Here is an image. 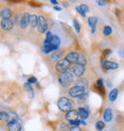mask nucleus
Listing matches in <instances>:
<instances>
[{
  "mask_svg": "<svg viewBox=\"0 0 124 131\" xmlns=\"http://www.w3.org/2000/svg\"><path fill=\"white\" fill-rule=\"evenodd\" d=\"M7 114L6 113H0V120H2L3 118H7Z\"/></svg>",
  "mask_w": 124,
  "mask_h": 131,
  "instance_id": "nucleus-32",
  "label": "nucleus"
},
{
  "mask_svg": "<svg viewBox=\"0 0 124 131\" xmlns=\"http://www.w3.org/2000/svg\"><path fill=\"white\" fill-rule=\"evenodd\" d=\"M96 3L98 4L99 6H104L106 4V0H95Z\"/></svg>",
  "mask_w": 124,
  "mask_h": 131,
  "instance_id": "nucleus-28",
  "label": "nucleus"
},
{
  "mask_svg": "<svg viewBox=\"0 0 124 131\" xmlns=\"http://www.w3.org/2000/svg\"><path fill=\"white\" fill-rule=\"evenodd\" d=\"M77 63H78V64H81V65H85V64H86V58H85V57H84L83 55L78 56Z\"/></svg>",
  "mask_w": 124,
  "mask_h": 131,
  "instance_id": "nucleus-24",
  "label": "nucleus"
},
{
  "mask_svg": "<svg viewBox=\"0 0 124 131\" xmlns=\"http://www.w3.org/2000/svg\"><path fill=\"white\" fill-rule=\"evenodd\" d=\"M30 25L32 26V27H35V26L38 25V17H37V15H33L30 16Z\"/></svg>",
  "mask_w": 124,
  "mask_h": 131,
  "instance_id": "nucleus-18",
  "label": "nucleus"
},
{
  "mask_svg": "<svg viewBox=\"0 0 124 131\" xmlns=\"http://www.w3.org/2000/svg\"><path fill=\"white\" fill-rule=\"evenodd\" d=\"M51 2H52L53 4H54V5H56V4L58 3V2L56 1V0H51Z\"/></svg>",
  "mask_w": 124,
  "mask_h": 131,
  "instance_id": "nucleus-35",
  "label": "nucleus"
},
{
  "mask_svg": "<svg viewBox=\"0 0 124 131\" xmlns=\"http://www.w3.org/2000/svg\"><path fill=\"white\" fill-rule=\"evenodd\" d=\"M117 93H118V90H117V89H114V90H112V91L110 92L109 99H110V101H111V102H115V101L117 100Z\"/></svg>",
  "mask_w": 124,
  "mask_h": 131,
  "instance_id": "nucleus-22",
  "label": "nucleus"
},
{
  "mask_svg": "<svg viewBox=\"0 0 124 131\" xmlns=\"http://www.w3.org/2000/svg\"><path fill=\"white\" fill-rule=\"evenodd\" d=\"M49 43L52 44L53 46H55V47L57 48L59 46V44H60V39H59V37H57V36H53L51 41H50Z\"/></svg>",
  "mask_w": 124,
  "mask_h": 131,
  "instance_id": "nucleus-19",
  "label": "nucleus"
},
{
  "mask_svg": "<svg viewBox=\"0 0 124 131\" xmlns=\"http://www.w3.org/2000/svg\"><path fill=\"white\" fill-rule=\"evenodd\" d=\"M78 114H79L81 119H87L88 116H89V112L85 108H83V107H80L78 109Z\"/></svg>",
  "mask_w": 124,
  "mask_h": 131,
  "instance_id": "nucleus-20",
  "label": "nucleus"
},
{
  "mask_svg": "<svg viewBox=\"0 0 124 131\" xmlns=\"http://www.w3.org/2000/svg\"><path fill=\"white\" fill-rule=\"evenodd\" d=\"M77 118H78V113L77 111H75V110H70L69 112L67 113V115H66V119L70 121V122L77 120Z\"/></svg>",
  "mask_w": 124,
  "mask_h": 131,
  "instance_id": "nucleus-12",
  "label": "nucleus"
},
{
  "mask_svg": "<svg viewBox=\"0 0 124 131\" xmlns=\"http://www.w3.org/2000/svg\"><path fill=\"white\" fill-rule=\"evenodd\" d=\"M96 23H97V18H96V17H95V16L89 17V19H88V24H89V26L92 28V33H95V32Z\"/></svg>",
  "mask_w": 124,
  "mask_h": 131,
  "instance_id": "nucleus-13",
  "label": "nucleus"
},
{
  "mask_svg": "<svg viewBox=\"0 0 124 131\" xmlns=\"http://www.w3.org/2000/svg\"><path fill=\"white\" fill-rule=\"evenodd\" d=\"M38 32L39 33H45L48 29V25H47V21H46V19L44 16L40 15L39 17H38Z\"/></svg>",
  "mask_w": 124,
  "mask_h": 131,
  "instance_id": "nucleus-5",
  "label": "nucleus"
},
{
  "mask_svg": "<svg viewBox=\"0 0 124 131\" xmlns=\"http://www.w3.org/2000/svg\"><path fill=\"white\" fill-rule=\"evenodd\" d=\"M84 93V88L80 87V86H73V87L70 88L69 90V95L73 98H77L79 97Z\"/></svg>",
  "mask_w": 124,
  "mask_h": 131,
  "instance_id": "nucleus-4",
  "label": "nucleus"
},
{
  "mask_svg": "<svg viewBox=\"0 0 124 131\" xmlns=\"http://www.w3.org/2000/svg\"><path fill=\"white\" fill-rule=\"evenodd\" d=\"M32 6H40V4H37L36 2H31Z\"/></svg>",
  "mask_w": 124,
  "mask_h": 131,
  "instance_id": "nucleus-33",
  "label": "nucleus"
},
{
  "mask_svg": "<svg viewBox=\"0 0 124 131\" xmlns=\"http://www.w3.org/2000/svg\"><path fill=\"white\" fill-rule=\"evenodd\" d=\"M103 118L106 122H110L113 118V113H112V110L111 108H106V110L104 111V114H103Z\"/></svg>",
  "mask_w": 124,
  "mask_h": 131,
  "instance_id": "nucleus-16",
  "label": "nucleus"
},
{
  "mask_svg": "<svg viewBox=\"0 0 124 131\" xmlns=\"http://www.w3.org/2000/svg\"><path fill=\"white\" fill-rule=\"evenodd\" d=\"M58 108L62 112H69L70 110L73 108V102L67 98H61L57 102Z\"/></svg>",
  "mask_w": 124,
  "mask_h": 131,
  "instance_id": "nucleus-2",
  "label": "nucleus"
},
{
  "mask_svg": "<svg viewBox=\"0 0 124 131\" xmlns=\"http://www.w3.org/2000/svg\"><path fill=\"white\" fill-rule=\"evenodd\" d=\"M81 124V121H78V120L71 122V124H73V125H78V124Z\"/></svg>",
  "mask_w": 124,
  "mask_h": 131,
  "instance_id": "nucleus-30",
  "label": "nucleus"
},
{
  "mask_svg": "<svg viewBox=\"0 0 124 131\" xmlns=\"http://www.w3.org/2000/svg\"><path fill=\"white\" fill-rule=\"evenodd\" d=\"M24 88H25V90L28 93H29V96L30 98H33V89L32 88V85H31V83H25L24 84Z\"/></svg>",
  "mask_w": 124,
  "mask_h": 131,
  "instance_id": "nucleus-21",
  "label": "nucleus"
},
{
  "mask_svg": "<svg viewBox=\"0 0 124 131\" xmlns=\"http://www.w3.org/2000/svg\"><path fill=\"white\" fill-rule=\"evenodd\" d=\"M95 126H96V129H97V130H102L103 128H104V126H105V124H104L103 122H100V121H99V122L96 123V125H95Z\"/></svg>",
  "mask_w": 124,
  "mask_h": 131,
  "instance_id": "nucleus-26",
  "label": "nucleus"
},
{
  "mask_svg": "<svg viewBox=\"0 0 124 131\" xmlns=\"http://www.w3.org/2000/svg\"><path fill=\"white\" fill-rule=\"evenodd\" d=\"M70 131H81L80 128L77 127V126H73V127H72L71 129H70Z\"/></svg>",
  "mask_w": 124,
  "mask_h": 131,
  "instance_id": "nucleus-31",
  "label": "nucleus"
},
{
  "mask_svg": "<svg viewBox=\"0 0 124 131\" xmlns=\"http://www.w3.org/2000/svg\"><path fill=\"white\" fill-rule=\"evenodd\" d=\"M103 34H104V36H110L112 34V28L109 26H105L103 29Z\"/></svg>",
  "mask_w": 124,
  "mask_h": 131,
  "instance_id": "nucleus-25",
  "label": "nucleus"
},
{
  "mask_svg": "<svg viewBox=\"0 0 124 131\" xmlns=\"http://www.w3.org/2000/svg\"><path fill=\"white\" fill-rule=\"evenodd\" d=\"M73 26H75V28H76V31H77V33H79L80 32V26H79V23L77 21V19H73Z\"/></svg>",
  "mask_w": 124,
  "mask_h": 131,
  "instance_id": "nucleus-27",
  "label": "nucleus"
},
{
  "mask_svg": "<svg viewBox=\"0 0 124 131\" xmlns=\"http://www.w3.org/2000/svg\"><path fill=\"white\" fill-rule=\"evenodd\" d=\"M10 1H14V0H10Z\"/></svg>",
  "mask_w": 124,
  "mask_h": 131,
  "instance_id": "nucleus-37",
  "label": "nucleus"
},
{
  "mask_svg": "<svg viewBox=\"0 0 124 131\" xmlns=\"http://www.w3.org/2000/svg\"><path fill=\"white\" fill-rule=\"evenodd\" d=\"M62 56V52L61 51H55L54 52L53 54L51 55V58H52V60H57L60 57Z\"/></svg>",
  "mask_w": 124,
  "mask_h": 131,
  "instance_id": "nucleus-23",
  "label": "nucleus"
},
{
  "mask_svg": "<svg viewBox=\"0 0 124 131\" xmlns=\"http://www.w3.org/2000/svg\"><path fill=\"white\" fill-rule=\"evenodd\" d=\"M109 53H111V51H110V50H106L103 54H104V56H107V54H109Z\"/></svg>",
  "mask_w": 124,
  "mask_h": 131,
  "instance_id": "nucleus-36",
  "label": "nucleus"
},
{
  "mask_svg": "<svg viewBox=\"0 0 124 131\" xmlns=\"http://www.w3.org/2000/svg\"><path fill=\"white\" fill-rule=\"evenodd\" d=\"M30 16L31 15L28 14V13H26L23 15V16L21 17V22H20V27H21L22 29H25L26 27L28 26V24L30 23Z\"/></svg>",
  "mask_w": 124,
  "mask_h": 131,
  "instance_id": "nucleus-11",
  "label": "nucleus"
},
{
  "mask_svg": "<svg viewBox=\"0 0 124 131\" xmlns=\"http://www.w3.org/2000/svg\"><path fill=\"white\" fill-rule=\"evenodd\" d=\"M78 56H79V54H77L76 52H72V53H70V54L67 55L65 59H67L70 63H76V62H77Z\"/></svg>",
  "mask_w": 124,
  "mask_h": 131,
  "instance_id": "nucleus-10",
  "label": "nucleus"
},
{
  "mask_svg": "<svg viewBox=\"0 0 124 131\" xmlns=\"http://www.w3.org/2000/svg\"><path fill=\"white\" fill-rule=\"evenodd\" d=\"M54 9H55V11H61L62 9L60 7H58V6H55V8H54Z\"/></svg>",
  "mask_w": 124,
  "mask_h": 131,
  "instance_id": "nucleus-34",
  "label": "nucleus"
},
{
  "mask_svg": "<svg viewBox=\"0 0 124 131\" xmlns=\"http://www.w3.org/2000/svg\"><path fill=\"white\" fill-rule=\"evenodd\" d=\"M77 11L83 17H85V15H86V13H88L89 12V7H88L87 5H84V4H82V5H80V6H78V7H77Z\"/></svg>",
  "mask_w": 124,
  "mask_h": 131,
  "instance_id": "nucleus-14",
  "label": "nucleus"
},
{
  "mask_svg": "<svg viewBox=\"0 0 124 131\" xmlns=\"http://www.w3.org/2000/svg\"><path fill=\"white\" fill-rule=\"evenodd\" d=\"M1 16L3 19H10L11 16V12L9 8H5L3 11L1 12Z\"/></svg>",
  "mask_w": 124,
  "mask_h": 131,
  "instance_id": "nucleus-17",
  "label": "nucleus"
},
{
  "mask_svg": "<svg viewBox=\"0 0 124 131\" xmlns=\"http://www.w3.org/2000/svg\"><path fill=\"white\" fill-rule=\"evenodd\" d=\"M57 48L55 47V46H53L52 44L50 43H45L43 45V47H42V50L45 54H48V53H50V52L54 51V50H56Z\"/></svg>",
  "mask_w": 124,
  "mask_h": 131,
  "instance_id": "nucleus-15",
  "label": "nucleus"
},
{
  "mask_svg": "<svg viewBox=\"0 0 124 131\" xmlns=\"http://www.w3.org/2000/svg\"><path fill=\"white\" fill-rule=\"evenodd\" d=\"M8 129H9V131H20L21 130V125L16 121L10 122L8 124Z\"/></svg>",
  "mask_w": 124,
  "mask_h": 131,
  "instance_id": "nucleus-8",
  "label": "nucleus"
},
{
  "mask_svg": "<svg viewBox=\"0 0 124 131\" xmlns=\"http://www.w3.org/2000/svg\"><path fill=\"white\" fill-rule=\"evenodd\" d=\"M118 65L116 62H112V61H104L102 63V68L104 70H114L117 69Z\"/></svg>",
  "mask_w": 124,
  "mask_h": 131,
  "instance_id": "nucleus-9",
  "label": "nucleus"
},
{
  "mask_svg": "<svg viewBox=\"0 0 124 131\" xmlns=\"http://www.w3.org/2000/svg\"><path fill=\"white\" fill-rule=\"evenodd\" d=\"M59 83L61 84L63 87H67L72 84L73 80V75L71 73H68V72H65V73H61L59 75L58 78Z\"/></svg>",
  "mask_w": 124,
  "mask_h": 131,
  "instance_id": "nucleus-1",
  "label": "nucleus"
},
{
  "mask_svg": "<svg viewBox=\"0 0 124 131\" xmlns=\"http://www.w3.org/2000/svg\"><path fill=\"white\" fill-rule=\"evenodd\" d=\"M70 66H71V63L67 59H61L56 63L55 69L57 70V72H59L60 74L65 73L70 69Z\"/></svg>",
  "mask_w": 124,
  "mask_h": 131,
  "instance_id": "nucleus-3",
  "label": "nucleus"
},
{
  "mask_svg": "<svg viewBox=\"0 0 124 131\" xmlns=\"http://www.w3.org/2000/svg\"><path fill=\"white\" fill-rule=\"evenodd\" d=\"M1 27H2L4 30H6V31L11 30L13 27H14V22H13V20H11V18L2 19V21H1Z\"/></svg>",
  "mask_w": 124,
  "mask_h": 131,
  "instance_id": "nucleus-7",
  "label": "nucleus"
},
{
  "mask_svg": "<svg viewBox=\"0 0 124 131\" xmlns=\"http://www.w3.org/2000/svg\"><path fill=\"white\" fill-rule=\"evenodd\" d=\"M28 82H29V83H35V82H36V79H35L34 77H31L29 79V80H28Z\"/></svg>",
  "mask_w": 124,
  "mask_h": 131,
  "instance_id": "nucleus-29",
  "label": "nucleus"
},
{
  "mask_svg": "<svg viewBox=\"0 0 124 131\" xmlns=\"http://www.w3.org/2000/svg\"><path fill=\"white\" fill-rule=\"evenodd\" d=\"M84 71H85V67H84V65H81V64H78V63L76 64V65L72 68V72H73L77 77L82 76L84 73Z\"/></svg>",
  "mask_w": 124,
  "mask_h": 131,
  "instance_id": "nucleus-6",
  "label": "nucleus"
}]
</instances>
